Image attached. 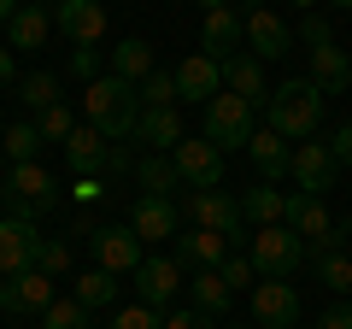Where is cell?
Here are the masks:
<instances>
[{
  "instance_id": "obj_1",
  "label": "cell",
  "mask_w": 352,
  "mask_h": 329,
  "mask_svg": "<svg viewBox=\"0 0 352 329\" xmlns=\"http://www.w3.org/2000/svg\"><path fill=\"white\" fill-rule=\"evenodd\" d=\"M323 100H329V94L317 89L311 76H288V83H276L270 100L258 106V112H264V129H276L282 141L300 147V141H311L317 124H323Z\"/></svg>"
},
{
  "instance_id": "obj_2",
  "label": "cell",
  "mask_w": 352,
  "mask_h": 329,
  "mask_svg": "<svg viewBox=\"0 0 352 329\" xmlns=\"http://www.w3.org/2000/svg\"><path fill=\"white\" fill-rule=\"evenodd\" d=\"M135 118H141L135 83H124V76H94L82 89V124H94L106 141H129L135 136Z\"/></svg>"
},
{
  "instance_id": "obj_3",
  "label": "cell",
  "mask_w": 352,
  "mask_h": 329,
  "mask_svg": "<svg viewBox=\"0 0 352 329\" xmlns=\"http://www.w3.org/2000/svg\"><path fill=\"white\" fill-rule=\"evenodd\" d=\"M247 259L258 277H294L305 259V241L288 224H264V229H247Z\"/></svg>"
},
{
  "instance_id": "obj_4",
  "label": "cell",
  "mask_w": 352,
  "mask_h": 329,
  "mask_svg": "<svg viewBox=\"0 0 352 329\" xmlns=\"http://www.w3.org/2000/svg\"><path fill=\"white\" fill-rule=\"evenodd\" d=\"M182 217H188L194 229H217V235H229V247L247 241L241 200H235V194H223V189H188V194H182Z\"/></svg>"
},
{
  "instance_id": "obj_5",
  "label": "cell",
  "mask_w": 352,
  "mask_h": 329,
  "mask_svg": "<svg viewBox=\"0 0 352 329\" xmlns=\"http://www.w3.org/2000/svg\"><path fill=\"white\" fill-rule=\"evenodd\" d=\"M252 112L258 106H247L241 94H212L206 100V141H212L217 153H235L252 141Z\"/></svg>"
},
{
  "instance_id": "obj_6",
  "label": "cell",
  "mask_w": 352,
  "mask_h": 329,
  "mask_svg": "<svg viewBox=\"0 0 352 329\" xmlns=\"http://www.w3.org/2000/svg\"><path fill=\"white\" fill-rule=\"evenodd\" d=\"M65 159H71L76 177H106V171H124L129 153L118 147V141H106L94 124H76L71 136H65Z\"/></svg>"
},
{
  "instance_id": "obj_7",
  "label": "cell",
  "mask_w": 352,
  "mask_h": 329,
  "mask_svg": "<svg viewBox=\"0 0 352 329\" xmlns=\"http://www.w3.org/2000/svg\"><path fill=\"white\" fill-rule=\"evenodd\" d=\"M6 206H12V217H30V224H36L41 212L59 206V182H53L41 164H12V177H6Z\"/></svg>"
},
{
  "instance_id": "obj_8",
  "label": "cell",
  "mask_w": 352,
  "mask_h": 329,
  "mask_svg": "<svg viewBox=\"0 0 352 329\" xmlns=\"http://www.w3.org/2000/svg\"><path fill=\"white\" fill-rule=\"evenodd\" d=\"M88 247H94V265L100 270H112V277H135V265L147 253H141V235L129 224H106V229H94L88 235Z\"/></svg>"
},
{
  "instance_id": "obj_9",
  "label": "cell",
  "mask_w": 352,
  "mask_h": 329,
  "mask_svg": "<svg viewBox=\"0 0 352 329\" xmlns=\"http://www.w3.org/2000/svg\"><path fill=\"white\" fill-rule=\"evenodd\" d=\"M53 300H59V294H53V277H41L36 265L0 282V312L6 317H41Z\"/></svg>"
},
{
  "instance_id": "obj_10",
  "label": "cell",
  "mask_w": 352,
  "mask_h": 329,
  "mask_svg": "<svg viewBox=\"0 0 352 329\" xmlns=\"http://www.w3.org/2000/svg\"><path fill=\"white\" fill-rule=\"evenodd\" d=\"M288 229H294L300 241H311L317 253H335V241H340V235H335V217H329V206L317 200V194H305V189L288 194Z\"/></svg>"
},
{
  "instance_id": "obj_11",
  "label": "cell",
  "mask_w": 352,
  "mask_h": 329,
  "mask_svg": "<svg viewBox=\"0 0 352 329\" xmlns=\"http://www.w3.org/2000/svg\"><path fill=\"white\" fill-rule=\"evenodd\" d=\"M252 317L270 329H294L300 323V288L288 277H258L252 282Z\"/></svg>"
},
{
  "instance_id": "obj_12",
  "label": "cell",
  "mask_w": 352,
  "mask_h": 329,
  "mask_svg": "<svg viewBox=\"0 0 352 329\" xmlns=\"http://www.w3.org/2000/svg\"><path fill=\"white\" fill-rule=\"evenodd\" d=\"M176 177L188 182V189H223V153L212 147V141H176Z\"/></svg>"
},
{
  "instance_id": "obj_13",
  "label": "cell",
  "mask_w": 352,
  "mask_h": 329,
  "mask_svg": "<svg viewBox=\"0 0 352 329\" xmlns=\"http://www.w3.org/2000/svg\"><path fill=\"white\" fill-rule=\"evenodd\" d=\"M53 30H59L71 47H94V41L106 36V6H100V0H59Z\"/></svg>"
},
{
  "instance_id": "obj_14",
  "label": "cell",
  "mask_w": 352,
  "mask_h": 329,
  "mask_svg": "<svg viewBox=\"0 0 352 329\" xmlns=\"http://www.w3.org/2000/svg\"><path fill=\"white\" fill-rule=\"evenodd\" d=\"M135 300L141 306H153V312H159V306H176V288H182V270H176V259H159V253H147L135 265Z\"/></svg>"
},
{
  "instance_id": "obj_15",
  "label": "cell",
  "mask_w": 352,
  "mask_h": 329,
  "mask_svg": "<svg viewBox=\"0 0 352 329\" xmlns=\"http://www.w3.org/2000/svg\"><path fill=\"white\" fill-rule=\"evenodd\" d=\"M176 217H182V206H176L170 194H141V200L129 206V229H135L141 241H176Z\"/></svg>"
},
{
  "instance_id": "obj_16",
  "label": "cell",
  "mask_w": 352,
  "mask_h": 329,
  "mask_svg": "<svg viewBox=\"0 0 352 329\" xmlns=\"http://www.w3.org/2000/svg\"><path fill=\"white\" fill-rule=\"evenodd\" d=\"M176 106L182 100H212V94H223V71H217V59H206V53H188V59H176Z\"/></svg>"
},
{
  "instance_id": "obj_17",
  "label": "cell",
  "mask_w": 352,
  "mask_h": 329,
  "mask_svg": "<svg viewBox=\"0 0 352 329\" xmlns=\"http://www.w3.org/2000/svg\"><path fill=\"white\" fill-rule=\"evenodd\" d=\"M335 153H329V141H300V147H294V171L288 177L300 182L305 194H317V200H323V189H335Z\"/></svg>"
},
{
  "instance_id": "obj_18",
  "label": "cell",
  "mask_w": 352,
  "mask_h": 329,
  "mask_svg": "<svg viewBox=\"0 0 352 329\" xmlns=\"http://www.w3.org/2000/svg\"><path fill=\"white\" fill-rule=\"evenodd\" d=\"M36 247H41V235H36L30 217H0V277L30 270L36 265Z\"/></svg>"
},
{
  "instance_id": "obj_19",
  "label": "cell",
  "mask_w": 352,
  "mask_h": 329,
  "mask_svg": "<svg viewBox=\"0 0 352 329\" xmlns=\"http://www.w3.org/2000/svg\"><path fill=\"white\" fill-rule=\"evenodd\" d=\"M247 41V18L235 12V6H217V12H206V24H200V53L206 59H217L223 65L229 53Z\"/></svg>"
},
{
  "instance_id": "obj_20",
  "label": "cell",
  "mask_w": 352,
  "mask_h": 329,
  "mask_svg": "<svg viewBox=\"0 0 352 329\" xmlns=\"http://www.w3.org/2000/svg\"><path fill=\"white\" fill-rule=\"evenodd\" d=\"M247 53L252 59H282V53H288V24H282L276 12H270V6H247Z\"/></svg>"
},
{
  "instance_id": "obj_21",
  "label": "cell",
  "mask_w": 352,
  "mask_h": 329,
  "mask_svg": "<svg viewBox=\"0 0 352 329\" xmlns=\"http://www.w3.org/2000/svg\"><path fill=\"white\" fill-rule=\"evenodd\" d=\"M223 259H229V235H217V229L176 235V270H217Z\"/></svg>"
},
{
  "instance_id": "obj_22",
  "label": "cell",
  "mask_w": 352,
  "mask_h": 329,
  "mask_svg": "<svg viewBox=\"0 0 352 329\" xmlns=\"http://www.w3.org/2000/svg\"><path fill=\"white\" fill-rule=\"evenodd\" d=\"M217 71H223V89H229V94H241L247 106H264V100H270V83H264V59H252V53H229Z\"/></svg>"
},
{
  "instance_id": "obj_23",
  "label": "cell",
  "mask_w": 352,
  "mask_h": 329,
  "mask_svg": "<svg viewBox=\"0 0 352 329\" xmlns=\"http://www.w3.org/2000/svg\"><path fill=\"white\" fill-rule=\"evenodd\" d=\"M311 83L323 94H346V83H352V59H346V47H335V36L329 41H311Z\"/></svg>"
},
{
  "instance_id": "obj_24",
  "label": "cell",
  "mask_w": 352,
  "mask_h": 329,
  "mask_svg": "<svg viewBox=\"0 0 352 329\" xmlns=\"http://www.w3.org/2000/svg\"><path fill=\"white\" fill-rule=\"evenodd\" d=\"M247 159L258 164V177H264V182H282V177L294 171V141H282L276 129H252Z\"/></svg>"
},
{
  "instance_id": "obj_25",
  "label": "cell",
  "mask_w": 352,
  "mask_h": 329,
  "mask_svg": "<svg viewBox=\"0 0 352 329\" xmlns=\"http://www.w3.org/2000/svg\"><path fill=\"white\" fill-rule=\"evenodd\" d=\"M135 141H147L153 153H176V141H182V112H176V106H141Z\"/></svg>"
},
{
  "instance_id": "obj_26",
  "label": "cell",
  "mask_w": 352,
  "mask_h": 329,
  "mask_svg": "<svg viewBox=\"0 0 352 329\" xmlns=\"http://www.w3.org/2000/svg\"><path fill=\"white\" fill-rule=\"evenodd\" d=\"M241 217H252V224H288V194L276 189V182H258V189L241 194Z\"/></svg>"
},
{
  "instance_id": "obj_27",
  "label": "cell",
  "mask_w": 352,
  "mask_h": 329,
  "mask_svg": "<svg viewBox=\"0 0 352 329\" xmlns=\"http://www.w3.org/2000/svg\"><path fill=\"white\" fill-rule=\"evenodd\" d=\"M47 36H53V18L41 12V6H30V0L12 12V24H6V47H12V53L18 47H41Z\"/></svg>"
},
{
  "instance_id": "obj_28",
  "label": "cell",
  "mask_w": 352,
  "mask_h": 329,
  "mask_svg": "<svg viewBox=\"0 0 352 329\" xmlns=\"http://www.w3.org/2000/svg\"><path fill=\"white\" fill-rule=\"evenodd\" d=\"M153 71H159V65H153V47L141 36H124L112 47V76H124V83H147Z\"/></svg>"
},
{
  "instance_id": "obj_29",
  "label": "cell",
  "mask_w": 352,
  "mask_h": 329,
  "mask_svg": "<svg viewBox=\"0 0 352 329\" xmlns=\"http://www.w3.org/2000/svg\"><path fill=\"white\" fill-rule=\"evenodd\" d=\"M188 294H194V312H206V317H223L229 306H235V294H229V282L217 277V270H194Z\"/></svg>"
},
{
  "instance_id": "obj_30",
  "label": "cell",
  "mask_w": 352,
  "mask_h": 329,
  "mask_svg": "<svg viewBox=\"0 0 352 329\" xmlns=\"http://www.w3.org/2000/svg\"><path fill=\"white\" fill-rule=\"evenodd\" d=\"M135 182L141 194H176V159H164V153H147V159H135Z\"/></svg>"
},
{
  "instance_id": "obj_31",
  "label": "cell",
  "mask_w": 352,
  "mask_h": 329,
  "mask_svg": "<svg viewBox=\"0 0 352 329\" xmlns=\"http://www.w3.org/2000/svg\"><path fill=\"white\" fill-rule=\"evenodd\" d=\"M76 300H82L88 306V312H100V306H118V277H112V270H100V265H94V270H82V282H76Z\"/></svg>"
},
{
  "instance_id": "obj_32",
  "label": "cell",
  "mask_w": 352,
  "mask_h": 329,
  "mask_svg": "<svg viewBox=\"0 0 352 329\" xmlns=\"http://www.w3.org/2000/svg\"><path fill=\"white\" fill-rule=\"evenodd\" d=\"M18 100H24L30 112L41 118L47 106H59V76H53V71H30L24 83H18Z\"/></svg>"
},
{
  "instance_id": "obj_33",
  "label": "cell",
  "mask_w": 352,
  "mask_h": 329,
  "mask_svg": "<svg viewBox=\"0 0 352 329\" xmlns=\"http://www.w3.org/2000/svg\"><path fill=\"white\" fill-rule=\"evenodd\" d=\"M311 265H317V282H323V288H335V294H352V259L340 253H311Z\"/></svg>"
},
{
  "instance_id": "obj_34",
  "label": "cell",
  "mask_w": 352,
  "mask_h": 329,
  "mask_svg": "<svg viewBox=\"0 0 352 329\" xmlns=\"http://www.w3.org/2000/svg\"><path fill=\"white\" fill-rule=\"evenodd\" d=\"M36 147H41L36 124H6V141H0V153H6L12 164H36Z\"/></svg>"
},
{
  "instance_id": "obj_35",
  "label": "cell",
  "mask_w": 352,
  "mask_h": 329,
  "mask_svg": "<svg viewBox=\"0 0 352 329\" xmlns=\"http://www.w3.org/2000/svg\"><path fill=\"white\" fill-rule=\"evenodd\" d=\"M41 329H94V323H88V306L71 294V300H53L41 312Z\"/></svg>"
},
{
  "instance_id": "obj_36",
  "label": "cell",
  "mask_w": 352,
  "mask_h": 329,
  "mask_svg": "<svg viewBox=\"0 0 352 329\" xmlns=\"http://www.w3.org/2000/svg\"><path fill=\"white\" fill-rule=\"evenodd\" d=\"M71 129H76V112H71L65 100H59V106H47V112L36 118V136H41V141H65Z\"/></svg>"
},
{
  "instance_id": "obj_37",
  "label": "cell",
  "mask_w": 352,
  "mask_h": 329,
  "mask_svg": "<svg viewBox=\"0 0 352 329\" xmlns=\"http://www.w3.org/2000/svg\"><path fill=\"white\" fill-rule=\"evenodd\" d=\"M135 94H141V106H176V76L153 71L147 83H135Z\"/></svg>"
},
{
  "instance_id": "obj_38",
  "label": "cell",
  "mask_w": 352,
  "mask_h": 329,
  "mask_svg": "<svg viewBox=\"0 0 352 329\" xmlns=\"http://www.w3.org/2000/svg\"><path fill=\"white\" fill-rule=\"evenodd\" d=\"M106 329H164V317L153 312V306H141V300H135V306H118Z\"/></svg>"
},
{
  "instance_id": "obj_39",
  "label": "cell",
  "mask_w": 352,
  "mask_h": 329,
  "mask_svg": "<svg viewBox=\"0 0 352 329\" xmlns=\"http://www.w3.org/2000/svg\"><path fill=\"white\" fill-rule=\"evenodd\" d=\"M36 270H41V277H65V270H71V247L41 235V247H36Z\"/></svg>"
},
{
  "instance_id": "obj_40",
  "label": "cell",
  "mask_w": 352,
  "mask_h": 329,
  "mask_svg": "<svg viewBox=\"0 0 352 329\" xmlns=\"http://www.w3.org/2000/svg\"><path fill=\"white\" fill-rule=\"evenodd\" d=\"M217 277H223V282H229V294H235V288H247L258 270H252V259H247V253H229L223 265H217Z\"/></svg>"
},
{
  "instance_id": "obj_41",
  "label": "cell",
  "mask_w": 352,
  "mask_h": 329,
  "mask_svg": "<svg viewBox=\"0 0 352 329\" xmlns=\"http://www.w3.org/2000/svg\"><path fill=\"white\" fill-rule=\"evenodd\" d=\"M164 329H212V317H206V312H194V306H170Z\"/></svg>"
},
{
  "instance_id": "obj_42",
  "label": "cell",
  "mask_w": 352,
  "mask_h": 329,
  "mask_svg": "<svg viewBox=\"0 0 352 329\" xmlns=\"http://www.w3.org/2000/svg\"><path fill=\"white\" fill-rule=\"evenodd\" d=\"M71 71L82 76V83H94V76H100V53L94 47H71Z\"/></svg>"
},
{
  "instance_id": "obj_43",
  "label": "cell",
  "mask_w": 352,
  "mask_h": 329,
  "mask_svg": "<svg viewBox=\"0 0 352 329\" xmlns=\"http://www.w3.org/2000/svg\"><path fill=\"white\" fill-rule=\"evenodd\" d=\"M71 194H76V206H94V200L106 194V182H100V177H76V189H71Z\"/></svg>"
},
{
  "instance_id": "obj_44",
  "label": "cell",
  "mask_w": 352,
  "mask_h": 329,
  "mask_svg": "<svg viewBox=\"0 0 352 329\" xmlns=\"http://www.w3.org/2000/svg\"><path fill=\"white\" fill-rule=\"evenodd\" d=\"M329 153H335V164H352V124H340V129H335Z\"/></svg>"
},
{
  "instance_id": "obj_45",
  "label": "cell",
  "mask_w": 352,
  "mask_h": 329,
  "mask_svg": "<svg viewBox=\"0 0 352 329\" xmlns=\"http://www.w3.org/2000/svg\"><path fill=\"white\" fill-rule=\"evenodd\" d=\"M317 329H352V306H335V312L317 317Z\"/></svg>"
},
{
  "instance_id": "obj_46",
  "label": "cell",
  "mask_w": 352,
  "mask_h": 329,
  "mask_svg": "<svg viewBox=\"0 0 352 329\" xmlns=\"http://www.w3.org/2000/svg\"><path fill=\"white\" fill-rule=\"evenodd\" d=\"M18 76V65H12V47H0V83H12Z\"/></svg>"
},
{
  "instance_id": "obj_47",
  "label": "cell",
  "mask_w": 352,
  "mask_h": 329,
  "mask_svg": "<svg viewBox=\"0 0 352 329\" xmlns=\"http://www.w3.org/2000/svg\"><path fill=\"white\" fill-rule=\"evenodd\" d=\"M18 6H24V0H0V30L12 24V12H18Z\"/></svg>"
},
{
  "instance_id": "obj_48",
  "label": "cell",
  "mask_w": 352,
  "mask_h": 329,
  "mask_svg": "<svg viewBox=\"0 0 352 329\" xmlns=\"http://www.w3.org/2000/svg\"><path fill=\"white\" fill-rule=\"evenodd\" d=\"M200 6H206V12H217V6H229V0H200Z\"/></svg>"
},
{
  "instance_id": "obj_49",
  "label": "cell",
  "mask_w": 352,
  "mask_h": 329,
  "mask_svg": "<svg viewBox=\"0 0 352 329\" xmlns=\"http://www.w3.org/2000/svg\"><path fill=\"white\" fill-rule=\"evenodd\" d=\"M294 6H305V12H317V0H294Z\"/></svg>"
},
{
  "instance_id": "obj_50",
  "label": "cell",
  "mask_w": 352,
  "mask_h": 329,
  "mask_svg": "<svg viewBox=\"0 0 352 329\" xmlns=\"http://www.w3.org/2000/svg\"><path fill=\"white\" fill-rule=\"evenodd\" d=\"M335 6H346V12H352V0H335Z\"/></svg>"
},
{
  "instance_id": "obj_51",
  "label": "cell",
  "mask_w": 352,
  "mask_h": 329,
  "mask_svg": "<svg viewBox=\"0 0 352 329\" xmlns=\"http://www.w3.org/2000/svg\"><path fill=\"white\" fill-rule=\"evenodd\" d=\"M0 141H6V124H0Z\"/></svg>"
},
{
  "instance_id": "obj_52",
  "label": "cell",
  "mask_w": 352,
  "mask_h": 329,
  "mask_svg": "<svg viewBox=\"0 0 352 329\" xmlns=\"http://www.w3.org/2000/svg\"><path fill=\"white\" fill-rule=\"evenodd\" d=\"M30 6H36V0H30Z\"/></svg>"
},
{
  "instance_id": "obj_53",
  "label": "cell",
  "mask_w": 352,
  "mask_h": 329,
  "mask_svg": "<svg viewBox=\"0 0 352 329\" xmlns=\"http://www.w3.org/2000/svg\"><path fill=\"white\" fill-rule=\"evenodd\" d=\"M346 59H352V53H346Z\"/></svg>"
}]
</instances>
